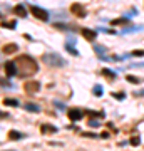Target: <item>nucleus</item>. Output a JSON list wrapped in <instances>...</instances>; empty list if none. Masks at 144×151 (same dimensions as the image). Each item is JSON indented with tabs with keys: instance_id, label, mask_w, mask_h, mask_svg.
<instances>
[{
	"instance_id": "obj_1",
	"label": "nucleus",
	"mask_w": 144,
	"mask_h": 151,
	"mask_svg": "<svg viewBox=\"0 0 144 151\" xmlns=\"http://www.w3.org/2000/svg\"><path fill=\"white\" fill-rule=\"evenodd\" d=\"M15 64H17V67H19V76H20V77H30V76H34L39 70L37 60L34 59V57H30V55H27V54L17 55Z\"/></svg>"
},
{
	"instance_id": "obj_2",
	"label": "nucleus",
	"mask_w": 144,
	"mask_h": 151,
	"mask_svg": "<svg viewBox=\"0 0 144 151\" xmlns=\"http://www.w3.org/2000/svg\"><path fill=\"white\" fill-rule=\"evenodd\" d=\"M42 60L47 65H50V67H62V65L67 64V62H65L59 54H44L42 55Z\"/></svg>"
},
{
	"instance_id": "obj_3",
	"label": "nucleus",
	"mask_w": 144,
	"mask_h": 151,
	"mask_svg": "<svg viewBox=\"0 0 144 151\" xmlns=\"http://www.w3.org/2000/svg\"><path fill=\"white\" fill-rule=\"evenodd\" d=\"M30 12H32V15L35 17V19H39V20H42V22H47L49 19H50V15H49V12L45 10V9H42V7L30 5Z\"/></svg>"
},
{
	"instance_id": "obj_4",
	"label": "nucleus",
	"mask_w": 144,
	"mask_h": 151,
	"mask_svg": "<svg viewBox=\"0 0 144 151\" xmlns=\"http://www.w3.org/2000/svg\"><path fill=\"white\" fill-rule=\"evenodd\" d=\"M24 91H25L29 96H32V94L40 91V82L39 81H27L25 84H24Z\"/></svg>"
},
{
	"instance_id": "obj_5",
	"label": "nucleus",
	"mask_w": 144,
	"mask_h": 151,
	"mask_svg": "<svg viewBox=\"0 0 144 151\" xmlns=\"http://www.w3.org/2000/svg\"><path fill=\"white\" fill-rule=\"evenodd\" d=\"M70 12H72L75 17H79V19H84V17L87 15V10H85V7L82 5V4H79V2H74V4L70 5Z\"/></svg>"
},
{
	"instance_id": "obj_6",
	"label": "nucleus",
	"mask_w": 144,
	"mask_h": 151,
	"mask_svg": "<svg viewBox=\"0 0 144 151\" xmlns=\"http://www.w3.org/2000/svg\"><path fill=\"white\" fill-rule=\"evenodd\" d=\"M4 69H5L7 76L9 77H14V76H19V67H17L15 60H7L4 64Z\"/></svg>"
},
{
	"instance_id": "obj_7",
	"label": "nucleus",
	"mask_w": 144,
	"mask_h": 151,
	"mask_svg": "<svg viewBox=\"0 0 144 151\" xmlns=\"http://www.w3.org/2000/svg\"><path fill=\"white\" fill-rule=\"evenodd\" d=\"M65 50L69 52V54H72V55H79V50L75 49V39H72V37H69L67 40H65Z\"/></svg>"
},
{
	"instance_id": "obj_8",
	"label": "nucleus",
	"mask_w": 144,
	"mask_h": 151,
	"mask_svg": "<svg viewBox=\"0 0 144 151\" xmlns=\"http://www.w3.org/2000/svg\"><path fill=\"white\" fill-rule=\"evenodd\" d=\"M67 116H69L70 121H79V119H82V116H84V111L82 109H77V108H72L67 111Z\"/></svg>"
},
{
	"instance_id": "obj_9",
	"label": "nucleus",
	"mask_w": 144,
	"mask_h": 151,
	"mask_svg": "<svg viewBox=\"0 0 144 151\" xmlns=\"http://www.w3.org/2000/svg\"><path fill=\"white\" fill-rule=\"evenodd\" d=\"M80 32L84 35V39H87L89 42H94L97 39V32L96 30H92V29H80Z\"/></svg>"
},
{
	"instance_id": "obj_10",
	"label": "nucleus",
	"mask_w": 144,
	"mask_h": 151,
	"mask_svg": "<svg viewBox=\"0 0 144 151\" xmlns=\"http://www.w3.org/2000/svg\"><path fill=\"white\" fill-rule=\"evenodd\" d=\"M17 50H19V45H17V44H7V45H4V49H2V52L5 55L15 54Z\"/></svg>"
},
{
	"instance_id": "obj_11",
	"label": "nucleus",
	"mask_w": 144,
	"mask_h": 151,
	"mask_svg": "<svg viewBox=\"0 0 144 151\" xmlns=\"http://www.w3.org/2000/svg\"><path fill=\"white\" fill-rule=\"evenodd\" d=\"M94 50H96V54H97V57H99V59L109 60V57L106 55V47H104V45H94Z\"/></svg>"
},
{
	"instance_id": "obj_12",
	"label": "nucleus",
	"mask_w": 144,
	"mask_h": 151,
	"mask_svg": "<svg viewBox=\"0 0 144 151\" xmlns=\"http://www.w3.org/2000/svg\"><path fill=\"white\" fill-rule=\"evenodd\" d=\"M129 57H144V49H138V50H133V52L123 54V60L124 59H129Z\"/></svg>"
},
{
	"instance_id": "obj_13",
	"label": "nucleus",
	"mask_w": 144,
	"mask_h": 151,
	"mask_svg": "<svg viewBox=\"0 0 144 151\" xmlns=\"http://www.w3.org/2000/svg\"><path fill=\"white\" fill-rule=\"evenodd\" d=\"M101 74L104 76V77H107L109 81H116V79H117V74H116L114 70H111V69H102Z\"/></svg>"
},
{
	"instance_id": "obj_14",
	"label": "nucleus",
	"mask_w": 144,
	"mask_h": 151,
	"mask_svg": "<svg viewBox=\"0 0 144 151\" xmlns=\"http://www.w3.org/2000/svg\"><path fill=\"white\" fill-rule=\"evenodd\" d=\"M40 131H42L44 134H45V133H57V128H55V126H52V124H42V126H40Z\"/></svg>"
},
{
	"instance_id": "obj_15",
	"label": "nucleus",
	"mask_w": 144,
	"mask_h": 151,
	"mask_svg": "<svg viewBox=\"0 0 144 151\" xmlns=\"http://www.w3.org/2000/svg\"><path fill=\"white\" fill-rule=\"evenodd\" d=\"M9 138L14 139V141H17V139L25 138V134H24V133H19V131H15V129H10V131H9Z\"/></svg>"
},
{
	"instance_id": "obj_16",
	"label": "nucleus",
	"mask_w": 144,
	"mask_h": 151,
	"mask_svg": "<svg viewBox=\"0 0 144 151\" xmlns=\"http://www.w3.org/2000/svg\"><path fill=\"white\" fill-rule=\"evenodd\" d=\"M14 14L19 15V17H27V10H25L24 5H15L14 7Z\"/></svg>"
},
{
	"instance_id": "obj_17",
	"label": "nucleus",
	"mask_w": 144,
	"mask_h": 151,
	"mask_svg": "<svg viewBox=\"0 0 144 151\" xmlns=\"http://www.w3.org/2000/svg\"><path fill=\"white\" fill-rule=\"evenodd\" d=\"M143 29H144V25H134V27H129V29L126 27L121 34H133V32H139V30H143Z\"/></svg>"
},
{
	"instance_id": "obj_18",
	"label": "nucleus",
	"mask_w": 144,
	"mask_h": 151,
	"mask_svg": "<svg viewBox=\"0 0 144 151\" xmlns=\"http://www.w3.org/2000/svg\"><path fill=\"white\" fill-rule=\"evenodd\" d=\"M24 108H25L29 113H39V111H40V108H39L37 104H34V103H27Z\"/></svg>"
},
{
	"instance_id": "obj_19",
	"label": "nucleus",
	"mask_w": 144,
	"mask_h": 151,
	"mask_svg": "<svg viewBox=\"0 0 144 151\" xmlns=\"http://www.w3.org/2000/svg\"><path fill=\"white\" fill-rule=\"evenodd\" d=\"M129 24V17L124 15L123 19H116V20H112V25H128Z\"/></svg>"
},
{
	"instance_id": "obj_20",
	"label": "nucleus",
	"mask_w": 144,
	"mask_h": 151,
	"mask_svg": "<svg viewBox=\"0 0 144 151\" xmlns=\"http://www.w3.org/2000/svg\"><path fill=\"white\" fill-rule=\"evenodd\" d=\"M126 79H128V82H131V84H141V82H143L141 77H136V76H131V74L126 76Z\"/></svg>"
},
{
	"instance_id": "obj_21",
	"label": "nucleus",
	"mask_w": 144,
	"mask_h": 151,
	"mask_svg": "<svg viewBox=\"0 0 144 151\" xmlns=\"http://www.w3.org/2000/svg\"><path fill=\"white\" fill-rule=\"evenodd\" d=\"M92 94H94V96H97V97H101L102 94H104V89H102V86H99V84H97V86H94V89H92Z\"/></svg>"
},
{
	"instance_id": "obj_22",
	"label": "nucleus",
	"mask_w": 144,
	"mask_h": 151,
	"mask_svg": "<svg viewBox=\"0 0 144 151\" xmlns=\"http://www.w3.org/2000/svg\"><path fill=\"white\" fill-rule=\"evenodd\" d=\"M4 104H5V106H14V108L20 106V103H19L17 99H4Z\"/></svg>"
},
{
	"instance_id": "obj_23",
	"label": "nucleus",
	"mask_w": 144,
	"mask_h": 151,
	"mask_svg": "<svg viewBox=\"0 0 144 151\" xmlns=\"http://www.w3.org/2000/svg\"><path fill=\"white\" fill-rule=\"evenodd\" d=\"M111 96L114 97V99H117V101H124V97H126V94H124V92H112Z\"/></svg>"
},
{
	"instance_id": "obj_24",
	"label": "nucleus",
	"mask_w": 144,
	"mask_h": 151,
	"mask_svg": "<svg viewBox=\"0 0 144 151\" xmlns=\"http://www.w3.org/2000/svg\"><path fill=\"white\" fill-rule=\"evenodd\" d=\"M85 114H87V116H91V118H104V113H102V111H101V113H94V111H87Z\"/></svg>"
},
{
	"instance_id": "obj_25",
	"label": "nucleus",
	"mask_w": 144,
	"mask_h": 151,
	"mask_svg": "<svg viewBox=\"0 0 144 151\" xmlns=\"http://www.w3.org/2000/svg\"><path fill=\"white\" fill-rule=\"evenodd\" d=\"M2 27L15 29V27H17V22H15V20H12V22H2Z\"/></svg>"
},
{
	"instance_id": "obj_26",
	"label": "nucleus",
	"mask_w": 144,
	"mask_h": 151,
	"mask_svg": "<svg viewBox=\"0 0 144 151\" xmlns=\"http://www.w3.org/2000/svg\"><path fill=\"white\" fill-rule=\"evenodd\" d=\"M129 143H131L133 146L141 145V136H134V138H131V139H129Z\"/></svg>"
},
{
	"instance_id": "obj_27",
	"label": "nucleus",
	"mask_w": 144,
	"mask_h": 151,
	"mask_svg": "<svg viewBox=\"0 0 144 151\" xmlns=\"http://www.w3.org/2000/svg\"><path fill=\"white\" fill-rule=\"evenodd\" d=\"M89 126H91V128H97V126H101V123L96 121V119H91V121H89Z\"/></svg>"
},
{
	"instance_id": "obj_28",
	"label": "nucleus",
	"mask_w": 144,
	"mask_h": 151,
	"mask_svg": "<svg viewBox=\"0 0 144 151\" xmlns=\"http://www.w3.org/2000/svg\"><path fill=\"white\" fill-rule=\"evenodd\" d=\"M136 14H138V10H136V9H133V10H131V12H126L124 15H126V17H129V19H131V17H134V15H136Z\"/></svg>"
},
{
	"instance_id": "obj_29",
	"label": "nucleus",
	"mask_w": 144,
	"mask_h": 151,
	"mask_svg": "<svg viewBox=\"0 0 144 151\" xmlns=\"http://www.w3.org/2000/svg\"><path fill=\"white\" fill-rule=\"evenodd\" d=\"M54 27L59 29V30H67V27H65L64 24H54Z\"/></svg>"
},
{
	"instance_id": "obj_30",
	"label": "nucleus",
	"mask_w": 144,
	"mask_h": 151,
	"mask_svg": "<svg viewBox=\"0 0 144 151\" xmlns=\"http://www.w3.org/2000/svg\"><path fill=\"white\" fill-rule=\"evenodd\" d=\"M85 138H99L101 134H94V133H84Z\"/></svg>"
},
{
	"instance_id": "obj_31",
	"label": "nucleus",
	"mask_w": 144,
	"mask_h": 151,
	"mask_svg": "<svg viewBox=\"0 0 144 151\" xmlns=\"http://www.w3.org/2000/svg\"><path fill=\"white\" fill-rule=\"evenodd\" d=\"M134 96H138V97H144V89H141V91H136V92H134Z\"/></svg>"
},
{
	"instance_id": "obj_32",
	"label": "nucleus",
	"mask_w": 144,
	"mask_h": 151,
	"mask_svg": "<svg viewBox=\"0 0 144 151\" xmlns=\"http://www.w3.org/2000/svg\"><path fill=\"white\" fill-rule=\"evenodd\" d=\"M101 138H102V139H107V138H109V133H107V131L101 133Z\"/></svg>"
},
{
	"instance_id": "obj_33",
	"label": "nucleus",
	"mask_w": 144,
	"mask_h": 151,
	"mask_svg": "<svg viewBox=\"0 0 144 151\" xmlns=\"http://www.w3.org/2000/svg\"><path fill=\"white\" fill-rule=\"evenodd\" d=\"M133 67H144V62H138V64H133Z\"/></svg>"
}]
</instances>
